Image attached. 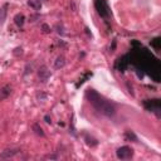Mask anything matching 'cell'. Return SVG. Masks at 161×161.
<instances>
[{"label": "cell", "mask_w": 161, "mask_h": 161, "mask_svg": "<svg viewBox=\"0 0 161 161\" xmlns=\"http://www.w3.org/2000/svg\"><path fill=\"white\" fill-rule=\"evenodd\" d=\"M87 98L89 101V103L103 116L106 117H113L116 113V109L113 107V104H111L107 99H104L102 96H99L94 89H88L87 91Z\"/></svg>", "instance_id": "cell-1"}, {"label": "cell", "mask_w": 161, "mask_h": 161, "mask_svg": "<svg viewBox=\"0 0 161 161\" xmlns=\"http://www.w3.org/2000/svg\"><path fill=\"white\" fill-rule=\"evenodd\" d=\"M132 155H133V151H132V148L128 147V146H121V147H118L117 151H116V156H117L119 160H128V158L132 157Z\"/></svg>", "instance_id": "cell-2"}, {"label": "cell", "mask_w": 161, "mask_h": 161, "mask_svg": "<svg viewBox=\"0 0 161 161\" xmlns=\"http://www.w3.org/2000/svg\"><path fill=\"white\" fill-rule=\"evenodd\" d=\"M50 75H52V73H50V70L48 69L47 65H42V67L38 69V77H39V79H40L43 83H45V82L50 78Z\"/></svg>", "instance_id": "cell-3"}, {"label": "cell", "mask_w": 161, "mask_h": 161, "mask_svg": "<svg viewBox=\"0 0 161 161\" xmlns=\"http://www.w3.org/2000/svg\"><path fill=\"white\" fill-rule=\"evenodd\" d=\"M18 152H19L18 148H6V150H4L0 153V158H10V157H14Z\"/></svg>", "instance_id": "cell-4"}, {"label": "cell", "mask_w": 161, "mask_h": 161, "mask_svg": "<svg viewBox=\"0 0 161 161\" xmlns=\"http://www.w3.org/2000/svg\"><path fill=\"white\" fill-rule=\"evenodd\" d=\"M10 93H11V88H10V86L5 84V86L0 87V101L8 98V97L10 96Z\"/></svg>", "instance_id": "cell-5"}, {"label": "cell", "mask_w": 161, "mask_h": 161, "mask_svg": "<svg viewBox=\"0 0 161 161\" xmlns=\"http://www.w3.org/2000/svg\"><path fill=\"white\" fill-rule=\"evenodd\" d=\"M64 65H65V58L63 55H58L57 59L54 60V67L57 69H62Z\"/></svg>", "instance_id": "cell-6"}, {"label": "cell", "mask_w": 161, "mask_h": 161, "mask_svg": "<svg viewBox=\"0 0 161 161\" xmlns=\"http://www.w3.org/2000/svg\"><path fill=\"white\" fill-rule=\"evenodd\" d=\"M14 21L18 26H23L24 25V21H25V16L23 14H16L15 18H14Z\"/></svg>", "instance_id": "cell-7"}, {"label": "cell", "mask_w": 161, "mask_h": 161, "mask_svg": "<svg viewBox=\"0 0 161 161\" xmlns=\"http://www.w3.org/2000/svg\"><path fill=\"white\" fill-rule=\"evenodd\" d=\"M28 5L30 8H33L34 10H39L42 8V3L40 0H28Z\"/></svg>", "instance_id": "cell-8"}, {"label": "cell", "mask_w": 161, "mask_h": 161, "mask_svg": "<svg viewBox=\"0 0 161 161\" xmlns=\"http://www.w3.org/2000/svg\"><path fill=\"white\" fill-rule=\"evenodd\" d=\"M33 131H34V133H35V135H38V136H42V137H44V136H45V135H44L43 128H42L38 123H34V125H33Z\"/></svg>", "instance_id": "cell-9"}, {"label": "cell", "mask_w": 161, "mask_h": 161, "mask_svg": "<svg viewBox=\"0 0 161 161\" xmlns=\"http://www.w3.org/2000/svg\"><path fill=\"white\" fill-rule=\"evenodd\" d=\"M6 19V9L5 8H0V25L5 21Z\"/></svg>", "instance_id": "cell-10"}, {"label": "cell", "mask_w": 161, "mask_h": 161, "mask_svg": "<svg viewBox=\"0 0 161 161\" xmlns=\"http://www.w3.org/2000/svg\"><path fill=\"white\" fill-rule=\"evenodd\" d=\"M86 142H87V145H89V146H96L98 142H97V140H94L93 137H89V136H86Z\"/></svg>", "instance_id": "cell-11"}, {"label": "cell", "mask_w": 161, "mask_h": 161, "mask_svg": "<svg viewBox=\"0 0 161 161\" xmlns=\"http://www.w3.org/2000/svg\"><path fill=\"white\" fill-rule=\"evenodd\" d=\"M45 158H50V160H58V155H55V153H48V155H45Z\"/></svg>", "instance_id": "cell-12"}, {"label": "cell", "mask_w": 161, "mask_h": 161, "mask_svg": "<svg viewBox=\"0 0 161 161\" xmlns=\"http://www.w3.org/2000/svg\"><path fill=\"white\" fill-rule=\"evenodd\" d=\"M43 29H44V33H48V31H49V26H48L47 24L43 25Z\"/></svg>", "instance_id": "cell-13"}, {"label": "cell", "mask_w": 161, "mask_h": 161, "mask_svg": "<svg viewBox=\"0 0 161 161\" xmlns=\"http://www.w3.org/2000/svg\"><path fill=\"white\" fill-rule=\"evenodd\" d=\"M44 119H45V122H47V123H52V119H50V117H49V116H45V117H44Z\"/></svg>", "instance_id": "cell-14"}]
</instances>
